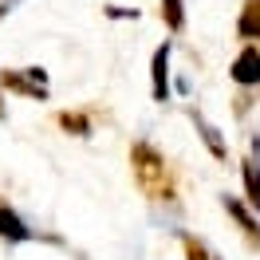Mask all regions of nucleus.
Instances as JSON below:
<instances>
[{
    "instance_id": "obj_1",
    "label": "nucleus",
    "mask_w": 260,
    "mask_h": 260,
    "mask_svg": "<svg viewBox=\"0 0 260 260\" xmlns=\"http://www.w3.org/2000/svg\"><path fill=\"white\" fill-rule=\"evenodd\" d=\"M229 75H233V83H241V87H256V83H260V51L256 48H244L241 55L233 59Z\"/></svg>"
},
{
    "instance_id": "obj_2",
    "label": "nucleus",
    "mask_w": 260,
    "mask_h": 260,
    "mask_svg": "<svg viewBox=\"0 0 260 260\" xmlns=\"http://www.w3.org/2000/svg\"><path fill=\"white\" fill-rule=\"evenodd\" d=\"M154 99L158 103H166L170 99V44H162V48L154 51Z\"/></svg>"
},
{
    "instance_id": "obj_3",
    "label": "nucleus",
    "mask_w": 260,
    "mask_h": 260,
    "mask_svg": "<svg viewBox=\"0 0 260 260\" xmlns=\"http://www.w3.org/2000/svg\"><path fill=\"white\" fill-rule=\"evenodd\" d=\"M0 237H8V241H28V237H32V229L24 225L8 205H0Z\"/></svg>"
},
{
    "instance_id": "obj_4",
    "label": "nucleus",
    "mask_w": 260,
    "mask_h": 260,
    "mask_svg": "<svg viewBox=\"0 0 260 260\" xmlns=\"http://www.w3.org/2000/svg\"><path fill=\"white\" fill-rule=\"evenodd\" d=\"M193 122H197V130H201V138L209 142L213 158H229V146H225V138L217 134V126H213V122H205V118H201V114H197V111H193Z\"/></svg>"
},
{
    "instance_id": "obj_5",
    "label": "nucleus",
    "mask_w": 260,
    "mask_h": 260,
    "mask_svg": "<svg viewBox=\"0 0 260 260\" xmlns=\"http://www.w3.org/2000/svg\"><path fill=\"white\" fill-rule=\"evenodd\" d=\"M241 174H244V189H248V201L256 205V213H260V166H256V158H248V162L241 166Z\"/></svg>"
},
{
    "instance_id": "obj_6",
    "label": "nucleus",
    "mask_w": 260,
    "mask_h": 260,
    "mask_svg": "<svg viewBox=\"0 0 260 260\" xmlns=\"http://www.w3.org/2000/svg\"><path fill=\"white\" fill-rule=\"evenodd\" d=\"M225 209L233 213V217H237V221H241V229H248V233H256V237H260V229H256V221H252V217H248V209H244L241 201H233V197H225Z\"/></svg>"
},
{
    "instance_id": "obj_7",
    "label": "nucleus",
    "mask_w": 260,
    "mask_h": 260,
    "mask_svg": "<svg viewBox=\"0 0 260 260\" xmlns=\"http://www.w3.org/2000/svg\"><path fill=\"white\" fill-rule=\"evenodd\" d=\"M162 12H166V24H170L174 32H178L181 24H185V16H181V0H166V4H162Z\"/></svg>"
},
{
    "instance_id": "obj_8",
    "label": "nucleus",
    "mask_w": 260,
    "mask_h": 260,
    "mask_svg": "<svg viewBox=\"0 0 260 260\" xmlns=\"http://www.w3.org/2000/svg\"><path fill=\"white\" fill-rule=\"evenodd\" d=\"M20 0H0V16H8V12H12V8H16Z\"/></svg>"
}]
</instances>
